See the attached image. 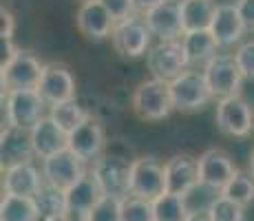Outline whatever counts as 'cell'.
Wrapping results in <instances>:
<instances>
[{
  "instance_id": "obj_1",
  "label": "cell",
  "mask_w": 254,
  "mask_h": 221,
  "mask_svg": "<svg viewBox=\"0 0 254 221\" xmlns=\"http://www.w3.org/2000/svg\"><path fill=\"white\" fill-rule=\"evenodd\" d=\"M45 97L38 88H20V91L2 93V115L4 126L31 131L45 117Z\"/></svg>"
},
{
  "instance_id": "obj_2",
  "label": "cell",
  "mask_w": 254,
  "mask_h": 221,
  "mask_svg": "<svg viewBox=\"0 0 254 221\" xmlns=\"http://www.w3.org/2000/svg\"><path fill=\"white\" fill-rule=\"evenodd\" d=\"M133 111L137 113V117L148 122H159L164 117H168L175 111L173 104V95H170V82L157 80V77H150V80L141 82L133 93Z\"/></svg>"
},
{
  "instance_id": "obj_3",
  "label": "cell",
  "mask_w": 254,
  "mask_h": 221,
  "mask_svg": "<svg viewBox=\"0 0 254 221\" xmlns=\"http://www.w3.org/2000/svg\"><path fill=\"white\" fill-rule=\"evenodd\" d=\"M170 95H173L175 111L182 113L201 111L214 97L203 71H194V69H186L182 75L170 80Z\"/></svg>"
},
{
  "instance_id": "obj_4",
  "label": "cell",
  "mask_w": 254,
  "mask_h": 221,
  "mask_svg": "<svg viewBox=\"0 0 254 221\" xmlns=\"http://www.w3.org/2000/svg\"><path fill=\"white\" fill-rule=\"evenodd\" d=\"M45 65L31 51L18 49L7 62H2L0 77H2V93L20 91V88H38Z\"/></svg>"
},
{
  "instance_id": "obj_5",
  "label": "cell",
  "mask_w": 254,
  "mask_h": 221,
  "mask_svg": "<svg viewBox=\"0 0 254 221\" xmlns=\"http://www.w3.org/2000/svg\"><path fill=\"white\" fill-rule=\"evenodd\" d=\"M166 190V164L155 157L130 159V195L155 201Z\"/></svg>"
},
{
  "instance_id": "obj_6",
  "label": "cell",
  "mask_w": 254,
  "mask_h": 221,
  "mask_svg": "<svg viewBox=\"0 0 254 221\" xmlns=\"http://www.w3.org/2000/svg\"><path fill=\"white\" fill-rule=\"evenodd\" d=\"M146 67H148L150 75L157 80L170 82L177 75H182L188 69L182 40H159L157 44H153L146 53Z\"/></svg>"
},
{
  "instance_id": "obj_7",
  "label": "cell",
  "mask_w": 254,
  "mask_h": 221,
  "mask_svg": "<svg viewBox=\"0 0 254 221\" xmlns=\"http://www.w3.org/2000/svg\"><path fill=\"white\" fill-rule=\"evenodd\" d=\"M203 75H206V82L212 91L214 97H232L239 95L241 91V82H243V73L239 69L234 56H228V53H217L212 60H208L203 65Z\"/></svg>"
},
{
  "instance_id": "obj_8",
  "label": "cell",
  "mask_w": 254,
  "mask_h": 221,
  "mask_svg": "<svg viewBox=\"0 0 254 221\" xmlns=\"http://www.w3.org/2000/svg\"><path fill=\"white\" fill-rule=\"evenodd\" d=\"M93 177L97 179L102 193L124 199L130 195V161L115 155H102L93 161Z\"/></svg>"
},
{
  "instance_id": "obj_9",
  "label": "cell",
  "mask_w": 254,
  "mask_h": 221,
  "mask_svg": "<svg viewBox=\"0 0 254 221\" xmlns=\"http://www.w3.org/2000/svg\"><path fill=\"white\" fill-rule=\"evenodd\" d=\"M40 168L47 184L58 186L62 190H69L75 181H80L82 177L89 173L86 170V161L80 159L71 148L58 150V153L45 157Z\"/></svg>"
},
{
  "instance_id": "obj_10",
  "label": "cell",
  "mask_w": 254,
  "mask_h": 221,
  "mask_svg": "<svg viewBox=\"0 0 254 221\" xmlns=\"http://www.w3.org/2000/svg\"><path fill=\"white\" fill-rule=\"evenodd\" d=\"M214 120H217V129L228 137H248L254 129L252 106L241 95L221 97Z\"/></svg>"
},
{
  "instance_id": "obj_11",
  "label": "cell",
  "mask_w": 254,
  "mask_h": 221,
  "mask_svg": "<svg viewBox=\"0 0 254 221\" xmlns=\"http://www.w3.org/2000/svg\"><path fill=\"white\" fill-rule=\"evenodd\" d=\"M150 29L144 22V18H128V20L115 22V29L111 33L115 51L124 58H141L150 49Z\"/></svg>"
},
{
  "instance_id": "obj_12",
  "label": "cell",
  "mask_w": 254,
  "mask_h": 221,
  "mask_svg": "<svg viewBox=\"0 0 254 221\" xmlns=\"http://www.w3.org/2000/svg\"><path fill=\"white\" fill-rule=\"evenodd\" d=\"M45 186L42 168L33 161H20V164L4 166L2 173V190L4 195H20V197H36Z\"/></svg>"
},
{
  "instance_id": "obj_13",
  "label": "cell",
  "mask_w": 254,
  "mask_h": 221,
  "mask_svg": "<svg viewBox=\"0 0 254 221\" xmlns=\"http://www.w3.org/2000/svg\"><path fill=\"white\" fill-rule=\"evenodd\" d=\"M38 91L49 106L75 100V77L64 65L51 62V65H45Z\"/></svg>"
},
{
  "instance_id": "obj_14",
  "label": "cell",
  "mask_w": 254,
  "mask_h": 221,
  "mask_svg": "<svg viewBox=\"0 0 254 221\" xmlns=\"http://www.w3.org/2000/svg\"><path fill=\"white\" fill-rule=\"evenodd\" d=\"M199 184H206L210 188L221 193L226 184L239 173L232 157L221 148H208L199 155Z\"/></svg>"
},
{
  "instance_id": "obj_15",
  "label": "cell",
  "mask_w": 254,
  "mask_h": 221,
  "mask_svg": "<svg viewBox=\"0 0 254 221\" xmlns=\"http://www.w3.org/2000/svg\"><path fill=\"white\" fill-rule=\"evenodd\" d=\"M144 22L159 40H179V36L186 33L182 22V7L179 2H170V0H162L150 11H146Z\"/></svg>"
},
{
  "instance_id": "obj_16",
  "label": "cell",
  "mask_w": 254,
  "mask_h": 221,
  "mask_svg": "<svg viewBox=\"0 0 254 221\" xmlns=\"http://www.w3.org/2000/svg\"><path fill=\"white\" fill-rule=\"evenodd\" d=\"M104 131L97 120H93L89 115L75 131L69 133V148L75 153L80 159H84L86 164H93L95 159H100L104 155Z\"/></svg>"
},
{
  "instance_id": "obj_17",
  "label": "cell",
  "mask_w": 254,
  "mask_h": 221,
  "mask_svg": "<svg viewBox=\"0 0 254 221\" xmlns=\"http://www.w3.org/2000/svg\"><path fill=\"white\" fill-rule=\"evenodd\" d=\"M75 22L82 36H86L89 40H106V38H111V33L115 29L113 16L102 4V0H84L77 9Z\"/></svg>"
},
{
  "instance_id": "obj_18",
  "label": "cell",
  "mask_w": 254,
  "mask_h": 221,
  "mask_svg": "<svg viewBox=\"0 0 254 221\" xmlns=\"http://www.w3.org/2000/svg\"><path fill=\"white\" fill-rule=\"evenodd\" d=\"M102 188L97 179L89 170L80 181L66 190V219L69 221H86L91 208L102 199Z\"/></svg>"
},
{
  "instance_id": "obj_19",
  "label": "cell",
  "mask_w": 254,
  "mask_h": 221,
  "mask_svg": "<svg viewBox=\"0 0 254 221\" xmlns=\"http://www.w3.org/2000/svg\"><path fill=\"white\" fill-rule=\"evenodd\" d=\"M199 184V161L192 155H173L166 161V190L186 195Z\"/></svg>"
},
{
  "instance_id": "obj_20",
  "label": "cell",
  "mask_w": 254,
  "mask_h": 221,
  "mask_svg": "<svg viewBox=\"0 0 254 221\" xmlns=\"http://www.w3.org/2000/svg\"><path fill=\"white\" fill-rule=\"evenodd\" d=\"M0 157H2V166L33 161L36 153H33V144H31V131L18 129V126H2Z\"/></svg>"
},
{
  "instance_id": "obj_21",
  "label": "cell",
  "mask_w": 254,
  "mask_h": 221,
  "mask_svg": "<svg viewBox=\"0 0 254 221\" xmlns=\"http://www.w3.org/2000/svg\"><path fill=\"white\" fill-rule=\"evenodd\" d=\"M31 144L36 157H45L58 153V150L69 148V133H64L49 115H45L36 126L31 129Z\"/></svg>"
},
{
  "instance_id": "obj_22",
  "label": "cell",
  "mask_w": 254,
  "mask_h": 221,
  "mask_svg": "<svg viewBox=\"0 0 254 221\" xmlns=\"http://www.w3.org/2000/svg\"><path fill=\"white\" fill-rule=\"evenodd\" d=\"M210 31L217 38L219 47H232L243 38V31H248L243 24L241 16H239L237 4H219L214 11Z\"/></svg>"
},
{
  "instance_id": "obj_23",
  "label": "cell",
  "mask_w": 254,
  "mask_h": 221,
  "mask_svg": "<svg viewBox=\"0 0 254 221\" xmlns=\"http://www.w3.org/2000/svg\"><path fill=\"white\" fill-rule=\"evenodd\" d=\"M182 44H184L188 67H197V65L203 67L219 51V42L210 29H203V31H186L182 36Z\"/></svg>"
},
{
  "instance_id": "obj_24",
  "label": "cell",
  "mask_w": 254,
  "mask_h": 221,
  "mask_svg": "<svg viewBox=\"0 0 254 221\" xmlns=\"http://www.w3.org/2000/svg\"><path fill=\"white\" fill-rule=\"evenodd\" d=\"M179 7H182L184 31H203V29H210L214 11H217V4L212 0H184Z\"/></svg>"
},
{
  "instance_id": "obj_25",
  "label": "cell",
  "mask_w": 254,
  "mask_h": 221,
  "mask_svg": "<svg viewBox=\"0 0 254 221\" xmlns=\"http://www.w3.org/2000/svg\"><path fill=\"white\" fill-rule=\"evenodd\" d=\"M0 221H40V210L33 197L2 195L0 201Z\"/></svg>"
},
{
  "instance_id": "obj_26",
  "label": "cell",
  "mask_w": 254,
  "mask_h": 221,
  "mask_svg": "<svg viewBox=\"0 0 254 221\" xmlns=\"http://www.w3.org/2000/svg\"><path fill=\"white\" fill-rule=\"evenodd\" d=\"M36 204L40 210V219L47 217H66V190L51 186L45 181L40 193L36 195Z\"/></svg>"
},
{
  "instance_id": "obj_27",
  "label": "cell",
  "mask_w": 254,
  "mask_h": 221,
  "mask_svg": "<svg viewBox=\"0 0 254 221\" xmlns=\"http://www.w3.org/2000/svg\"><path fill=\"white\" fill-rule=\"evenodd\" d=\"M153 208L155 221H186V217L190 215L184 195L175 193H164L162 197H157L153 201Z\"/></svg>"
},
{
  "instance_id": "obj_28",
  "label": "cell",
  "mask_w": 254,
  "mask_h": 221,
  "mask_svg": "<svg viewBox=\"0 0 254 221\" xmlns=\"http://www.w3.org/2000/svg\"><path fill=\"white\" fill-rule=\"evenodd\" d=\"M49 117L64 133H71L89 117V113L82 109L75 100H69V102H62V104H53L51 111H49Z\"/></svg>"
},
{
  "instance_id": "obj_29",
  "label": "cell",
  "mask_w": 254,
  "mask_h": 221,
  "mask_svg": "<svg viewBox=\"0 0 254 221\" xmlns=\"http://www.w3.org/2000/svg\"><path fill=\"white\" fill-rule=\"evenodd\" d=\"M221 195L228 199H232V201H237V204H241V206L254 204V177L250 175V170H248V173L239 170V173L226 184V188L221 190Z\"/></svg>"
},
{
  "instance_id": "obj_30",
  "label": "cell",
  "mask_w": 254,
  "mask_h": 221,
  "mask_svg": "<svg viewBox=\"0 0 254 221\" xmlns=\"http://www.w3.org/2000/svg\"><path fill=\"white\" fill-rule=\"evenodd\" d=\"M122 221H155L153 201L137 195H126L122 199Z\"/></svg>"
},
{
  "instance_id": "obj_31",
  "label": "cell",
  "mask_w": 254,
  "mask_h": 221,
  "mask_svg": "<svg viewBox=\"0 0 254 221\" xmlns=\"http://www.w3.org/2000/svg\"><path fill=\"white\" fill-rule=\"evenodd\" d=\"M208 215L212 221H246V206L237 204V201L223 197L219 193V197L210 206Z\"/></svg>"
},
{
  "instance_id": "obj_32",
  "label": "cell",
  "mask_w": 254,
  "mask_h": 221,
  "mask_svg": "<svg viewBox=\"0 0 254 221\" xmlns=\"http://www.w3.org/2000/svg\"><path fill=\"white\" fill-rule=\"evenodd\" d=\"M86 221H122V199L102 195V199L91 208Z\"/></svg>"
},
{
  "instance_id": "obj_33",
  "label": "cell",
  "mask_w": 254,
  "mask_h": 221,
  "mask_svg": "<svg viewBox=\"0 0 254 221\" xmlns=\"http://www.w3.org/2000/svg\"><path fill=\"white\" fill-rule=\"evenodd\" d=\"M234 60H237L239 69H241L243 77L254 80V40L243 42L241 47L237 49V53H234Z\"/></svg>"
},
{
  "instance_id": "obj_34",
  "label": "cell",
  "mask_w": 254,
  "mask_h": 221,
  "mask_svg": "<svg viewBox=\"0 0 254 221\" xmlns=\"http://www.w3.org/2000/svg\"><path fill=\"white\" fill-rule=\"evenodd\" d=\"M109 13L113 16L115 22L122 20H128V18L135 16V7H133V0H102Z\"/></svg>"
},
{
  "instance_id": "obj_35",
  "label": "cell",
  "mask_w": 254,
  "mask_h": 221,
  "mask_svg": "<svg viewBox=\"0 0 254 221\" xmlns=\"http://www.w3.org/2000/svg\"><path fill=\"white\" fill-rule=\"evenodd\" d=\"M0 38H4V40H11L13 38V29H16V18H13V13L9 11L7 7L2 4V9H0Z\"/></svg>"
},
{
  "instance_id": "obj_36",
  "label": "cell",
  "mask_w": 254,
  "mask_h": 221,
  "mask_svg": "<svg viewBox=\"0 0 254 221\" xmlns=\"http://www.w3.org/2000/svg\"><path fill=\"white\" fill-rule=\"evenodd\" d=\"M237 9L248 31H254V0H237Z\"/></svg>"
},
{
  "instance_id": "obj_37",
  "label": "cell",
  "mask_w": 254,
  "mask_h": 221,
  "mask_svg": "<svg viewBox=\"0 0 254 221\" xmlns=\"http://www.w3.org/2000/svg\"><path fill=\"white\" fill-rule=\"evenodd\" d=\"M159 2H162V0H133V7H135V13H141V16H144L146 11H150V9Z\"/></svg>"
},
{
  "instance_id": "obj_38",
  "label": "cell",
  "mask_w": 254,
  "mask_h": 221,
  "mask_svg": "<svg viewBox=\"0 0 254 221\" xmlns=\"http://www.w3.org/2000/svg\"><path fill=\"white\" fill-rule=\"evenodd\" d=\"M186 221H212V219H210L208 213H190Z\"/></svg>"
},
{
  "instance_id": "obj_39",
  "label": "cell",
  "mask_w": 254,
  "mask_h": 221,
  "mask_svg": "<svg viewBox=\"0 0 254 221\" xmlns=\"http://www.w3.org/2000/svg\"><path fill=\"white\" fill-rule=\"evenodd\" d=\"M248 170H250V175L254 177V150H252V155H250V164H248Z\"/></svg>"
},
{
  "instance_id": "obj_40",
  "label": "cell",
  "mask_w": 254,
  "mask_h": 221,
  "mask_svg": "<svg viewBox=\"0 0 254 221\" xmlns=\"http://www.w3.org/2000/svg\"><path fill=\"white\" fill-rule=\"evenodd\" d=\"M40 221H69L66 217H47V219H40Z\"/></svg>"
},
{
  "instance_id": "obj_41",
  "label": "cell",
  "mask_w": 254,
  "mask_h": 221,
  "mask_svg": "<svg viewBox=\"0 0 254 221\" xmlns=\"http://www.w3.org/2000/svg\"><path fill=\"white\" fill-rule=\"evenodd\" d=\"M170 2H179V4H182V2H184V0H170Z\"/></svg>"
},
{
  "instance_id": "obj_42",
  "label": "cell",
  "mask_w": 254,
  "mask_h": 221,
  "mask_svg": "<svg viewBox=\"0 0 254 221\" xmlns=\"http://www.w3.org/2000/svg\"><path fill=\"white\" fill-rule=\"evenodd\" d=\"M82 2H84V0H82Z\"/></svg>"
}]
</instances>
